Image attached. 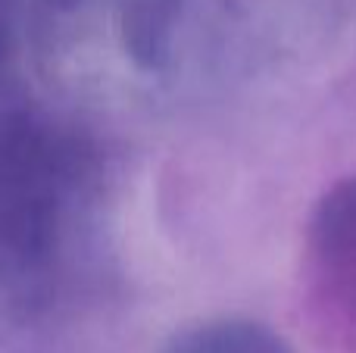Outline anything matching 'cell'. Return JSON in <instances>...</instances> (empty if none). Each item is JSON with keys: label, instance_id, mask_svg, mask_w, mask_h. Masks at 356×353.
<instances>
[{"label": "cell", "instance_id": "cell-1", "mask_svg": "<svg viewBox=\"0 0 356 353\" xmlns=\"http://www.w3.org/2000/svg\"><path fill=\"white\" fill-rule=\"evenodd\" d=\"M31 28L69 79L141 100L200 81L222 38L213 0H35Z\"/></svg>", "mask_w": 356, "mask_h": 353}, {"label": "cell", "instance_id": "cell-2", "mask_svg": "<svg viewBox=\"0 0 356 353\" xmlns=\"http://www.w3.org/2000/svg\"><path fill=\"white\" fill-rule=\"evenodd\" d=\"M91 179L72 131L29 104L0 116V300L19 322L54 304Z\"/></svg>", "mask_w": 356, "mask_h": 353}, {"label": "cell", "instance_id": "cell-3", "mask_svg": "<svg viewBox=\"0 0 356 353\" xmlns=\"http://www.w3.org/2000/svg\"><path fill=\"white\" fill-rule=\"evenodd\" d=\"M307 244L328 331L356 353V175L328 188L316 204Z\"/></svg>", "mask_w": 356, "mask_h": 353}, {"label": "cell", "instance_id": "cell-4", "mask_svg": "<svg viewBox=\"0 0 356 353\" xmlns=\"http://www.w3.org/2000/svg\"><path fill=\"white\" fill-rule=\"evenodd\" d=\"M160 353H297L288 338L278 335L266 322L244 316H216L200 319L175 335L160 347Z\"/></svg>", "mask_w": 356, "mask_h": 353}, {"label": "cell", "instance_id": "cell-5", "mask_svg": "<svg viewBox=\"0 0 356 353\" xmlns=\"http://www.w3.org/2000/svg\"><path fill=\"white\" fill-rule=\"evenodd\" d=\"M29 0H0V116L29 100L16 72L19 41H22V31L29 28Z\"/></svg>", "mask_w": 356, "mask_h": 353}]
</instances>
